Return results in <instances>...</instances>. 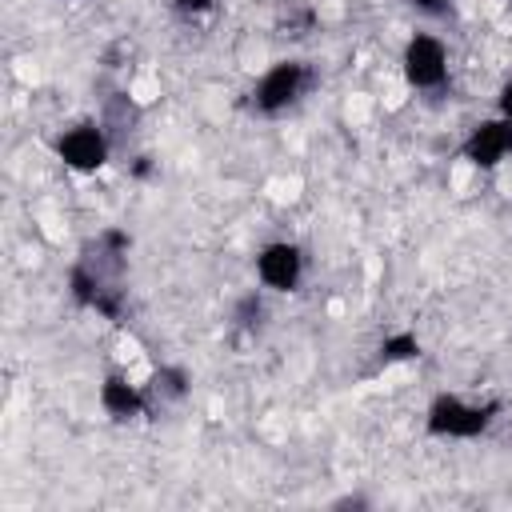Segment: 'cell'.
<instances>
[{"label": "cell", "mask_w": 512, "mask_h": 512, "mask_svg": "<svg viewBox=\"0 0 512 512\" xmlns=\"http://www.w3.org/2000/svg\"><path fill=\"white\" fill-rule=\"evenodd\" d=\"M504 412L500 400H468L460 392H436L424 408V432L432 440H480Z\"/></svg>", "instance_id": "1"}, {"label": "cell", "mask_w": 512, "mask_h": 512, "mask_svg": "<svg viewBox=\"0 0 512 512\" xmlns=\"http://www.w3.org/2000/svg\"><path fill=\"white\" fill-rule=\"evenodd\" d=\"M312 64L300 60V56H284V60H272L248 88V112L272 120V116H284L288 108H296L304 100V92L312 88Z\"/></svg>", "instance_id": "2"}, {"label": "cell", "mask_w": 512, "mask_h": 512, "mask_svg": "<svg viewBox=\"0 0 512 512\" xmlns=\"http://www.w3.org/2000/svg\"><path fill=\"white\" fill-rule=\"evenodd\" d=\"M400 76L412 92L436 96L452 80V52L436 32H412L400 48Z\"/></svg>", "instance_id": "3"}, {"label": "cell", "mask_w": 512, "mask_h": 512, "mask_svg": "<svg viewBox=\"0 0 512 512\" xmlns=\"http://www.w3.org/2000/svg\"><path fill=\"white\" fill-rule=\"evenodd\" d=\"M52 156H56L68 172H76V176H96V172L112 160V136H108V128H104L100 120L84 116V120H72L68 128L56 132Z\"/></svg>", "instance_id": "4"}, {"label": "cell", "mask_w": 512, "mask_h": 512, "mask_svg": "<svg viewBox=\"0 0 512 512\" xmlns=\"http://www.w3.org/2000/svg\"><path fill=\"white\" fill-rule=\"evenodd\" d=\"M252 272L268 296H288V292H300L308 276V256L296 240H264L252 256Z\"/></svg>", "instance_id": "5"}, {"label": "cell", "mask_w": 512, "mask_h": 512, "mask_svg": "<svg viewBox=\"0 0 512 512\" xmlns=\"http://www.w3.org/2000/svg\"><path fill=\"white\" fill-rule=\"evenodd\" d=\"M96 400H100V412L116 424H132V420H144L156 412L148 384H136L128 372H108L96 388Z\"/></svg>", "instance_id": "6"}, {"label": "cell", "mask_w": 512, "mask_h": 512, "mask_svg": "<svg viewBox=\"0 0 512 512\" xmlns=\"http://www.w3.org/2000/svg\"><path fill=\"white\" fill-rule=\"evenodd\" d=\"M508 156H512V124L500 120L496 112H492L488 120L472 124V132H468L464 144H460V160H464L468 168H480V172L500 168Z\"/></svg>", "instance_id": "7"}, {"label": "cell", "mask_w": 512, "mask_h": 512, "mask_svg": "<svg viewBox=\"0 0 512 512\" xmlns=\"http://www.w3.org/2000/svg\"><path fill=\"white\" fill-rule=\"evenodd\" d=\"M148 392L156 404H180L192 396V372L184 364H156L148 376Z\"/></svg>", "instance_id": "8"}, {"label": "cell", "mask_w": 512, "mask_h": 512, "mask_svg": "<svg viewBox=\"0 0 512 512\" xmlns=\"http://www.w3.org/2000/svg\"><path fill=\"white\" fill-rule=\"evenodd\" d=\"M420 352H424V344H420V336H416L412 328H396V332H388V336L376 344V360H380L384 368L412 364V360H420Z\"/></svg>", "instance_id": "9"}, {"label": "cell", "mask_w": 512, "mask_h": 512, "mask_svg": "<svg viewBox=\"0 0 512 512\" xmlns=\"http://www.w3.org/2000/svg\"><path fill=\"white\" fill-rule=\"evenodd\" d=\"M264 320H268V292L256 284V288H248V292H240L236 300H232V324L240 328V332H260L264 328Z\"/></svg>", "instance_id": "10"}, {"label": "cell", "mask_w": 512, "mask_h": 512, "mask_svg": "<svg viewBox=\"0 0 512 512\" xmlns=\"http://www.w3.org/2000/svg\"><path fill=\"white\" fill-rule=\"evenodd\" d=\"M496 116L512 124V80H504V84L496 88Z\"/></svg>", "instance_id": "11"}, {"label": "cell", "mask_w": 512, "mask_h": 512, "mask_svg": "<svg viewBox=\"0 0 512 512\" xmlns=\"http://www.w3.org/2000/svg\"><path fill=\"white\" fill-rule=\"evenodd\" d=\"M216 0H172V8L180 12V16H200V12H208Z\"/></svg>", "instance_id": "12"}, {"label": "cell", "mask_w": 512, "mask_h": 512, "mask_svg": "<svg viewBox=\"0 0 512 512\" xmlns=\"http://www.w3.org/2000/svg\"><path fill=\"white\" fill-rule=\"evenodd\" d=\"M408 4H412L416 12H424V16H444L452 0H408Z\"/></svg>", "instance_id": "13"}, {"label": "cell", "mask_w": 512, "mask_h": 512, "mask_svg": "<svg viewBox=\"0 0 512 512\" xmlns=\"http://www.w3.org/2000/svg\"><path fill=\"white\" fill-rule=\"evenodd\" d=\"M132 176H136V180H148V176H152V156H136Z\"/></svg>", "instance_id": "14"}, {"label": "cell", "mask_w": 512, "mask_h": 512, "mask_svg": "<svg viewBox=\"0 0 512 512\" xmlns=\"http://www.w3.org/2000/svg\"><path fill=\"white\" fill-rule=\"evenodd\" d=\"M508 4H512V0H508Z\"/></svg>", "instance_id": "15"}]
</instances>
